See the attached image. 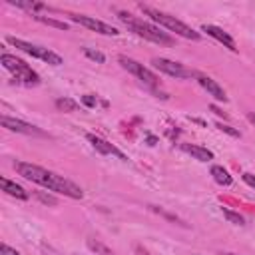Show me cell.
<instances>
[{
  "instance_id": "cell-24",
  "label": "cell",
  "mask_w": 255,
  "mask_h": 255,
  "mask_svg": "<svg viewBox=\"0 0 255 255\" xmlns=\"http://www.w3.org/2000/svg\"><path fill=\"white\" fill-rule=\"evenodd\" d=\"M44 203H48V205H56V197H52V195H46V193H42V191H38L36 193Z\"/></svg>"
},
{
  "instance_id": "cell-28",
  "label": "cell",
  "mask_w": 255,
  "mask_h": 255,
  "mask_svg": "<svg viewBox=\"0 0 255 255\" xmlns=\"http://www.w3.org/2000/svg\"><path fill=\"white\" fill-rule=\"evenodd\" d=\"M247 120H249L251 124H255V114H249V116H247Z\"/></svg>"
},
{
  "instance_id": "cell-21",
  "label": "cell",
  "mask_w": 255,
  "mask_h": 255,
  "mask_svg": "<svg viewBox=\"0 0 255 255\" xmlns=\"http://www.w3.org/2000/svg\"><path fill=\"white\" fill-rule=\"evenodd\" d=\"M84 54H86L90 60L98 62V64H104V62H106V56H104L102 52H98V50H92V48H84Z\"/></svg>"
},
{
  "instance_id": "cell-16",
  "label": "cell",
  "mask_w": 255,
  "mask_h": 255,
  "mask_svg": "<svg viewBox=\"0 0 255 255\" xmlns=\"http://www.w3.org/2000/svg\"><path fill=\"white\" fill-rule=\"evenodd\" d=\"M32 18L38 20V22H42V24H48L52 28H58V30H68L70 28L66 22H60V20H54V18H48V16H42V14H32Z\"/></svg>"
},
{
  "instance_id": "cell-8",
  "label": "cell",
  "mask_w": 255,
  "mask_h": 255,
  "mask_svg": "<svg viewBox=\"0 0 255 255\" xmlns=\"http://www.w3.org/2000/svg\"><path fill=\"white\" fill-rule=\"evenodd\" d=\"M70 20H72V22H76V24H82V26H86V28H90V30L98 32V34H104V36H120V30H118V28H114V26H110V24L102 22V20H96V18H92V16L72 14V16H70Z\"/></svg>"
},
{
  "instance_id": "cell-15",
  "label": "cell",
  "mask_w": 255,
  "mask_h": 255,
  "mask_svg": "<svg viewBox=\"0 0 255 255\" xmlns=\"http://www.w3.org/2000/svg\"><path fill=\"white\" fill-rule=\"evenodd\" d=\"M211 175H213V179H215L219 185L229 187V185L233 183V177L229 175V171H227L223 165H213V167H211Z\"/></svg>"
},
{
  "instance_id": "cell-4",
  "label": "cell",
  "mask_w": 255,
  "mask_h": 255,
  "mask_svg": "<svg viewBox=\"0 0 255 255\" xmlns=\"http://www.w3.org/2000/svg\"><path fill=\"white\" fill-rule=\"evenodd\" d=\"M0 64H2L6 70H10V72L16 76V80H20L22 84H26V86H36V84H40V76H38L26 62H22L20 58L10 56V54H2V56H0Z\"/></svg>"
},
{
  "instance_id": "cell-10",
  "label": "cell",
  "mask_w": 255,
  "mask_h": 255,
  "mask_svg": "<svg viewBox=\"0 0 255 255\" xmlns=\"http://www.w3.org/2000/svg\"><path fill=\"white\" fill-rule=\"evenodd\" d=\"M86 137H88V141L92 143V147L98 151V153H102V155H116V157H120L122 161H128V155H124L116 145H112L110 141H106V139H102L100 135H94V133H86Z\"/></svg>"
},
{
  "instance_id": "cell-25",
  "label": "cell",
  "mask_w": 255,
  "mask_h": 255,
  "mask_svg": "<svg viewBox=\"0 0 255 255\" xmlns=\"http://www.w3.org/2000/svg\"><path fill=\"white\" fill-rule=\"evenodd\" d=\"M0 255H20L16 249H12V247H8L6 243H2L0 245Z\"/></svg>"
},
{
  "instance_id": "cell-11",
  "label": "cell",
  "mask_w": 255,
  "mask_h": 255,
  "mask_svg": "<svg viewBox=\"0 0 255 255\" xmlns=\"http://www.w3.org/2000/svg\"><path fill=\"white\" fill-rule=\"evenodd\" d=\"M195 78H197V84H199L209 96H213L217 102H227L225 90H223L213 78H209V76H205V74H197V72H195Z\"/></svg>"
},
{
  "instance_id": "cell-5",
  "label": "cell",
  "mask_w": 255,
  "mask_h": 255,
  "mask_svg": "<svg viewBox=\"0 0 255 255\" xmlns=\"http://www.w3.org/2000/svg\"><path fill=\"white\" fill-rule=\"evenodd\" d=\"M8 42H10L14 48L22 50L24 54H28V56H32V58H38V60L48 62V64H52V66H60V64H62V58H60L56 52H52V50H48V48H44V46H38V44H32V42H26V40L14 38V36H10Z\"/></svg>"
},
{
  "instance_id": "cell-27",
  "label": "cell",
  "mask_w": 255,
  "mask_h": 255,
  "mask_svg": "<svg viewBox=\"0 0 255 255\" xmlns=\"http://www.w3.org/2000/svg\"><path fill=\"white\" fill-rule=\"evenodd\" d=\"M211 112H215V114H217V116H225V114H223V112H221V110H219V108H215V106H211Z\"/></svg>"
},
{
  "instance_id": "cell-9",
  "label": "cell",
  "mask_w": 255,
  "mask_h": 255,
  "mask_svg": "<svg viewBox=\"0 0 255 255\" xmlns=\"http://www.w3.org/2000/svg\"><path fill=\"white\" fill-rule=\"evenodd\" d=\"M2 128L10 129V131H16V133H24V135H46L40 128L24 122V120H18V118H10V116H2Z\"/></svg>"
},
{
  "instance_id": "cell-6",
  "label": "cell",
  "mask_w": 255,
  "mask_h": 255,
  "mask_svg": "<svg viewBox=\"0 0 255 255\" xmlns=\"http://www.w3.org/2000/svg\"><path fill=\"white\" fill-rule=\"evenodd\" d=\"M118 62L122 64L124 70H128L129 74H133L141 84H145L149 90L155 92V88L159 86V80H157V76H155L151 70H147L143 64H139V62H135V60H131V58H128V56H120Z\"/></svg>"
},
{
  "instance_id": "cell-20",
  "label": "cell",
  "mask_w": 255,
  "mask_h": 255,
  "mask_svg": "<svg viewBox=\"0 0 255 255\" xmlns=\"http://www.w3.org/2000/svg\"><path fill=\"white\" fill-rule=\"evenodd\" d=\"M223 215H225V219H229V221L235 223V225H243V223H245V219H243L239 213H235V211H231V209H227V207H223Z\"/></svg>"
},
{
  "instance_id": "cell-17",
  "label": "cell",
  "mask_w": 255,
  "mask_h": 255,
  "mask_svg": "<svg viewBox=\"0 0 255 255\" xmlns=\"http://www.w3.org/2000/svg\"><path fill=\"white\" fill-rule=\"evenodd\" d=\"M8 2H10L12 6L30 10V12H34V14H36V10H44V8H46V4H42V2H22V0H8Z\"/></svg>"
},
{
  "instance_id": "cell-1",
  "label": "cell",
  "mask_w": 255,
  "mask_h": 255,
  "mask_svg": "<svg viewBox=\"0 0 255 255\" xmlns=\"http://www.w3.org/2000/svg\"><path fill=\"white\" fill-rule=\"evenodd\" d=\"M14 169L24 179H28L32 183H38V185H42L50 191L62 193V195L72 197V199H82L84 197V191H82L80 185H76L68 177H64L56 171H50L46 167H40L36 163H28V161H14Z\"/></svg>"
},
{
  "instance_id": "cell-26",
  "label": "cell",
  "mask_w": 255,
  "mask_h": 255,
  "mask_svg": "<svg viewBox=\"0 0 255 255\" xmlns=\"http://www.w3.org/2000/svg\"><path fill=\"white\" fill-rule=\"evenodd\" d=\"M243 181H245L249 187L255 189V175H253V173H243Z\"/></svg>"
},
{
  "instance_id": "cell-3",
  "label": "cell",
  "mask_w": 255,
  "mask_h": 255,
  "mask_svg": "<svg viewBox=\"0 0 255 255\" xmlns=\"http://www.w3.org/2000/svg\"><path fill=\"white\" fill-rule=\"evenodd\" d=\"M141 10H143V14H147L153 22H157V24L163 26V28H167L169 32H175V34L181 36V38H187V40H193V42L201 38V34H199L197 30H193V28L187 26L185 22L177 20L175 16H169V14H165V12H159V10L149 8V6H143V4H141Z\"/></svg>"
},
{
  "instance_id": "cell-18",
  "label": "cell",
  "mask_w": 255,
  "mask_h": 255,
  "mask_svg": "<svg viewBox=\"0 0 255 255\" xmlns=\"http://www.w3.org/2000/svg\"><path fill=\"white\" fill-rule=\"evenodd\" d=\"M56 108L60 112H76L78 110V102H74L72 98H58L56 100Z\"/></svg>"
},
{
  "instance_id": "cell-12",
  "label": "cell",
  "mask_w": 255,
  "mask_h": 255,
  "mask_svg": "<svg viewBox=\"0 0 255 255\" xmlns=\"http://www.w3.org/2000/svg\"><path fill=\"white\" fill-rule=\"evenodd\" d=\"M201 32H205L207 36H211L213 40H217L219 44H223L225 48H229L231 52H237V46H235V40L223 30V28H219V26H213V24H203V28H201Z\"/></svg>"
},
{
  "instance_id": "cell-2",
  "label": "cell",
  "mask_w": 255,
  "mask_h": 255,
  "mask_svg": "<svg viewBox=\"0 0 255 255\" xmlns=\"http://www.w3.org/2000/svg\"><path fill=\"white\" fill-rule=\"evenodd\" d=\"M118 18H120L133 34H137V36L143 38V40H149V42L159 44V46H173V42H175L167 32H161L159 28H155V26L149 24V22H143V20H139V18H133L131 14H128V12H124V10L118 12Z\"/></svg>"
},
{
  "instance_id": "cell-7",
  "label": "cell",
  "mask_w": 255,
  "mask_h": 255,
  "mask_svg": "<svg viewBox=\"0 0 255 255\" xmlns=\"http://www.w3.org/2000/svg\"><path fill=\"white\" fill-rule=\"evenodd\" d=\"M153 68H157L159 72L167 74V76H173V78H179V80H185V78H195V72L187 70L183 64L179 62H173V60H167V58H153L151 60Z\"/></svg>"
},
{
  "instance_id": "cell-23",
  "label": "cell",
  "mask_w": 255,
  "mask_h": 255,
  "mask_svg": "<svg viewBox=\"0 0 255 255\" xmlns=\"http://www.w3.org/2000/svg\"><path fill=\"white\" fill-rule=\"evenodd\" d=\"M217 129H221V131H225V133H229L233 137H241V133L237 129H233L231 126H227V124H217Z\"/></svg>"
},
{
  "instance_id": "cell-22",
  "label": "cell",
  "mask_w": 255,
  "mask_h": 255,
  "mask_svg": "<svg viewBox=\"0 0 255 255\" xmlns=\"http://www.w3.org/2000/svg\"><path fill=\"white\" fill-rule=\"evenodd\" d=\"M82 104H84L86 108H96L98 98H96V96H92V94H86V96H82Z\"/></svg>"
},
{
  "instance_id": "cell-13",
  "label": "cell",
  "mask_w": 255,
  "mask_h": 255,
  "mask_svg": "<svg viewBox=\"0 0 255 255\" xmlns=\"http://www.w3.org/2000/svg\"><path fill=\"white\" fill-rule=\"evenodd\" d=\"M181 149L185 153H189L191 157H195L197 161H209V159H213V151H209L207 147L197 145V143H181Z\"/></svg>"
},
{
  "instance_id": "cell-19",
  "label": "cell",
  "mask_w": 255,
  "mask_h": 255,
  "mask_svg": "<svg viewBox=\"0 0 255 255\" xmlns=\"http://www.w3.org/2000/svg\"><path fill=\"white\" fill-rule=\"evenodd\" d=\"M88 247H90L92 251H96L98 255H114L110 247H106L104 243H100V241H94V239H90V241H88Z\"/></svg>"
},
{
  "instance_id": "cell-14",
  "label": "cell",
  "mask_w": 255,
  "mask_h": 255,
  "mask_svg": "<svg viewBox=\"0 0 255 255\" xmlns=\"http://www.w3.org/2000/svg\"><path fill=\"white\" fill-rule=\"evenodd\" d=\"M0 185H2V191L8 193L10 197H16V199H28V191H26L22 185H18L16 181H10V179H6V177H0Z\"/></svg>"
}]
</instances>
